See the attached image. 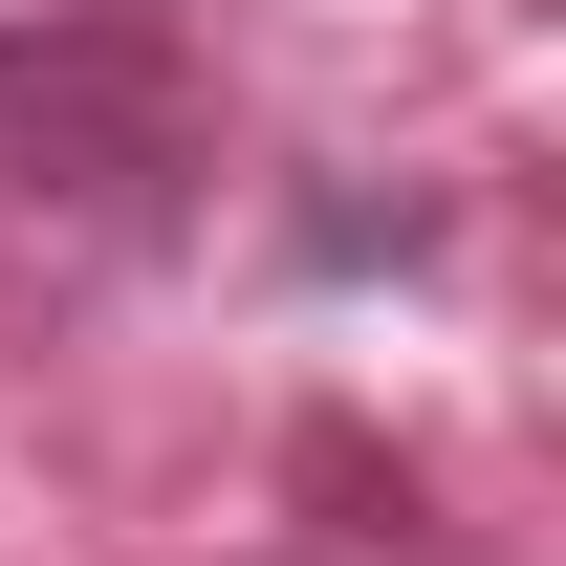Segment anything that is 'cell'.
<instances>
[{"instance_id": "1", "label": "cell", "mask_w": 566, "mask_h": 566, "mask_svg": "<svg viewBox=\"0 0 566 566\" xmlns=\"http://www.w3.org/2000/svg\"><path fill=\"white\" fill-rule=\"evenodd\" d=\"M197 66L109 22V0H44V22H0V218L22 240H153V218L197 197Z\"/></svg>"}]
</instances>
